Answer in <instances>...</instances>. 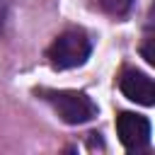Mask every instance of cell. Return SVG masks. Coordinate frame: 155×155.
Masks as SVG:
<instances>
[{"instance_id":"277c9868","label":"cell","mask_w":155,"mask_h":155,"mask_svg":"<svg viewBox=\"0 0 155 155\" xmlns=\"http://www.w3.org/2000/svg\"><path fill=\"white\" fill-rule=\"evenodd\" d=\"M119 87L136 104H143V107H153L155 104V85L140 70H124V75L119 80Z\"/></svg>"},{"instance_id":"3957f363","label":"cell","mask_w":155,"mask_h":155,"mask_svg":"<svg viewBox=\"0 0 155 155\" xmlns=\"http://www.w3.org/2000/svg\"><path fill=\"white\" fill-rule=\"evenodd\" d=\"M116 133H119V140L124 143L126 150H131V153L143 150L150 140V121L140 114L124 111L116 119Z\"/></svg>"},{"instance_id":"5b68a950","label":"cell","mask_w":155,"mask_h":155,"mask_svg":"<svg viewBox=\"0 0 155 155\" xmlns=\"http://www.w3.org/2000/svg\"><path fill=\"white\" fill-rule=\"evenodd\" d=\"M99 5L111 15H124L131 7V0H99Z\"/></svg>"},{"instance_id":"8992f818","label":"cell","mask_w":155,"mask_h":155,"mask_svg":"<svg viewBox=\"0 0 155 155\" xmlns=\"http://www.w3.org/2000/svg\"><path fill=\"white\" fill-rule=\"evenodd\" d=\"M150 41H153V39L148 36V39H145V44H143V56H145V61L153 65V63H155V53H153V48H150Z\"/></svg>"},{"instance_id":"7a4b0ae2","label":"cell","mask_w":155,"mask_h":155,"mask_svg":"<svg viewBox=\"0 0 155 155\" xmlns=\"http://www.w3.org/2000/svg\"><path fill=\"white\" fill-rule=\"evenodd\" d=\"M90 56V39L80 29H68L63 31L51 46H48V61L53 68H78L87 61Z\"/></svg>"},{"instance_id":"6da1fadb","label":"cell","mask_w":155,"mask_h":155,"mask_svg":"<svg viewBox=\"0 0 155 155\" xmlns=\"http://www.w3.org/2000/svg\"><path fill=\"white\" fill-rule=\"evenodd\" d=\"M46 102L56 109V114L65 124H87L90 119L97 116V104L85 94L75 90H51L44 92Z\"/></svg>"}]
</instances>
